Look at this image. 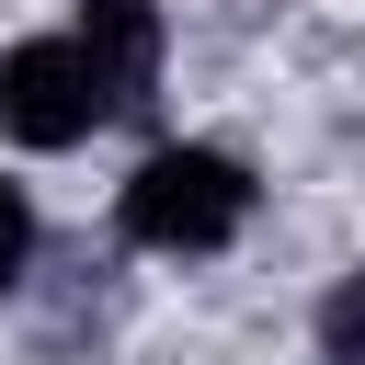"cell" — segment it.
<instances>
[{
  "instance_id": "1",
  "label": "cell",
  "mask_w": 365,
  "mask_h": 365,
  "mask_svg": "<svg viewBox=\"0 0 365 365\" xmlns=\"http://www.w3.org/2000/svg\"><path fill=\"white\" fill-rule=\"evenodd\" d=\"M240 217H251V182L217 148H160L125 182V240H148V251H217V240H240Z\"/></svg>"
},
{
  "instance_id": "2",
  "label": "cell",
  "mask_w": 365,
  "mask_h": 365,
  "mask_svg": "<svg viewBox=\"0 0 365 365\" xmlns=\"http://www.w3.org/2000/svg\"><path fill=\"white\" fill-rule=\"evenodd\" d=\"M103 103H114V80H103V57L80 34H34V46L0 57V125L23 148H80L103 125Z\"/></svg>"
},
{
  "instance_id": "3",
  "label": "cell",
  "mask_w": 365,
  "mask_h": 365,
  "mask_svg": "<svg viewBox=\"0 0 365 365\" xmlns=\"http://www.w3.org/2000/svg\"><path fill=\"white\" fill-rule=\"evenodd\" d=\"M80 46L103 57V80L125 91V80H148V57H160V23L137 11V0H80Z\"/></svg>"
},
{
  "instance_id": "4",
  "label": "cell",
  "mask_w": 365,
  "mask_h": 365,
  "mask_svg": "<svg viewBox=\"0 0 365 365\" xmlns=\"http://www.w3.org/2000/svg\"><path fill=\"white\" fill-rule=\"evenodd\" d=\"M319 342H331L342 365H365V274H342V285H331V308H319Z\"/></svg>"
},
{
  "instance_id": "5",
  "label": "cell",
  "mask_w": 365,
  "mask_h": 365,
  "mask_svg": "<svg viewBox=\"0 0 365 365\" xmlns=\"http://www.w3.org/2000/svg\"><path fill=\"white\" fill-rule=\"evenodd\" d=\"M23 251H34V205H23L11 182H0V285L23 274Z\"/></svg>"
}]
</instances>
